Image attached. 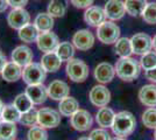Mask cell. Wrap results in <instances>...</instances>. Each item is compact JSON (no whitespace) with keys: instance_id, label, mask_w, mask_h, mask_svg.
<instances>
[{"instance_id":"cell-1","label":"cell","mask_w":156,"mask_h":140,"mask_svg":"<svg viewBox=\"0 0 156 140\" xmlns=\"http://www.w3.org/2000/svg\"><path fill=\"white\" fill-rule=\"evenodd\" d=\"M136 119L128 111H121L115 114L114 121L112 124V131L117 137L126 138L135 131Z\"/></svg>"},{"instance_id":"cell-2","label":"cell","mask_w":156,"mask_h":140,"mask_svg":"<svg viewBox=\"0 0 156 140\" xmlns=\"http://www.w3.org/2000/svg\"><path fill=\"white\" fill-rule=\"evenodd\" d=\"M114 68H115V74L120 80L130 82L139 77L141 66L135 59L129 56V57H120L117 61Z\"/></svg>"},{"instance_id":"cell-3","label":"cell","mask_w":156,"mask_h":140,"mask_svg":"<svg viewBox=\"0 0 156 140\" xmlns=\"http://www.w3.org/2000/svg\"><path fill=\"white\" fill-rule=\"evenodd\" d=\"M65 71L68 77L76 83H82L89 77V67L84 61L79 59H72L66 62Z\"/></svg>"},{"instance_id":"cell-4","label":"cell","mask_w":156,"mask_h":140,"mask_svg":"<svg viewBox=\"0 0 156 140\" xmlns=\"http://www.w3.org/2000/svg\"><path fill=\"white\" fill-rule=\"evenodd\" d=\"M47 77V71L41 66V63L32 62L23 68L22 71V80L27 85L33 84H43Z\"/></svg>"},{"instance_id":"cell-5","label":"cell","mask_w":156,"mask_h":140,"mask_svg":"<svg viewBox=\"0 0 156 140\" xmlns=\"http://www.w3.org/2000/svg\"><path fill=\"white\" fill-rule=\"evenodd\" d=\"M97 38L105 45L115 43L120 39V28L113 21H105L97 28Z\"/></svg>"},{"instance_id":"cell-6","label":"cell","mask_w":156,"mask_h":140,"mask_svg":"<svg viewBox=\"0 0 156 140\" xmlns=\"http://www.w3.org/2000/svg\"><path fill=\"white\" fill-rule=\"evenodd\" d=\"M61 124V113L51 107L37 110V125L43 128H55Z\"/></svg>"},{"instance_id":"cell-7","label":"cell","mask_w":156,"mask_h":140,"mask_svg":"<svg viewBox=\"0 0 156 140\" xmlns=\"http://www.w3.org/2000/svg\"><path fill=\"white\" fill-rule=\"evenodd\" d=\"M7 23L11 28L20 31L22 27L30 23V14L25 8H12L7 15Z\"/></svg>"},{"instance_id":"cell-8","label":"cell","mask_w":156,"mask_h":140,"mask_svg":"<svg viewBox=\"0 0 156 140\" xmlns=\"http://www.w3.org/2000/svg\"><path fill=\"white\" fill-rule=\"evenodd\" d=\"M70 124L76 131L85 132L91 128L93 124V118L89 111L79 109L76 113L70 117Z\"/></svg>"},{"instance_id":"cell-9","label":"cell","mask_w":156,"mask_h":140,"mask_svg":"<svg viewBox=\"0 0 156 140\" xmlns=\"http://www.w3.org/2000/svg\"><path fill=\"white\" fill-rule=\"evenodd\" d=\"M90 102L94 106L97 107H104L107 106V104L111 100V92L104 84H98L92 87L89 93Z\"/></svg>"},{"instance_id":"cell-10","label":"cell","mask_w":156,"mask_h":140,"mask_svg":"<svg viewBox=\"0 0 156 140\" xmlns=\"http://www.w3.org/2000/svg\"><path fill=\"white\" fill-rule=\"evenodd\" d=\"M130 42H132L133 53L136 54V55H144L148 52H150L151 48H153V39L150 38L148 34H135V35L132 36Z\"/></svg>"},{"instance_id":"cell-11","label":"cell","mask_w":156,"mask_h":140,"mask_svg":"<svg viewBox=\"0 0 156 140\" xmlns=\"http://www.w3.org/2000/svg\"><path fill=\"white\" fill-rule=\"evenodd\" d=\"M72 43L75 48L82 52L91 49L94 45V35L89 29H79L72 36Z\"/></svg>"},{"instance_id":"cell-12","label":"cell","mask_w":156,"mask_h":140,"mask_svg":"<svg viewBox=\"0 0 156 140\" xmlns=\"http://www.w3.org/2000/svg\"><path fill=\"white\" fill-rule=\"evenodd\" d=\"M37 48L42 53H51L55 52L57 46L59 45L58 36L52 32H44V33H40L39 38L36 40Z\"/></svg>"},{"instance_id":"cell-13","label":"cell","mask_w":156,"mask_h":140,"mask_svg":"<svg viewBox=\"0 0 156 140\" xmlns=\"http://www.w3.org/2000/svg\"><path fill=\"white\" fill-rule=\"evenodd\" d=\"M47 91H48V97L49 98H51L52 100L61 102L70 95V88L64 81L55 80L47 87Z\"/></svg>"},{"instance_id":"cell-14","label":"cell","mask_w":156,"mask_h":140,"mask_svg":"<svg viewBox=\"0 0 156 140\" xmlns=\"http://www.w3.org/2000/svg\"><path fill=\"white\" fill-rule=\"evenodd\" d=\"M33 57H34L33 50L29 47L23 46V45L15 47L11 54V60L22 68H25L29 63H32Z\"/></svg>"},{"instance_id":"cell-15","label":"cell","mask_w":156,"mask_h":140,"mask_svg":"<svg viewBox=\"0 0 156 140\" xmlns=\"http://www.w3.org/2000/svg\"><path fill=\"white\" fill-rule=\"evenodd\" d=\"M105 14L106 18L111 21H117L124 18L126 14V8H125L124 1L121 0H108L105 4Z\"/></svg>"},{"instance_id":"cell-16","label":"cell","mask_w":156,"mask_h":140,"mask_svg":"<svg viewBox=\"0 0 156 140\" xmlns=\"http://www.w3.org/2000/svg\"><path fill=\"white\" fill-rule=\"evenodd\" d=\"M84 21L92 27H99L106 21L105 9L99 6H91L86 8L84 13Z\"/></svg>"},{"instance_id":"cell-17","label":"cell","mask_w":156,"mask_h":140,"mask_svg":"<svg viewBox=\"0 0 156 140\" xmlns=\"http://www.w3.org/2000/svg\"><path fill=\"white\" fill-rule=\"evenodd\" d=\"M114 76H115V68L107 62L99 63L94 69V78L100 84H106L112 82Z\"/></svg>"},{"instance_id":"cell-18","label":"cell","mask_w":156,"mask_h":140,"mask_svg":"<svg viewBox=\"0 0 156 140\" xmlns=\"http://www.w3.org/2000/svg\"><path fill=\"white\" fill-rule=\"evenodd\" d=\"M27 96L32 99L34 105H41L44 103L48 98V91L47 87L43 84H33V85H27L26 91Z\"/></svg>"},{"instance_id":"cell-19","label":"cell","mask_w":156,"mask_h":140,"mask_svg":"<svg viewBox=\"0 0 156 140\" xmlns=\"http://www.w3.org/2000/svg\"><path fill=\"white\" fill-rule=\"evenodd\" d=\"M22 71H23V68L20 67L19 64H16L13 61H8L1 71V76L4 81L12 83L22 78Z\"/></svg>"},{"instance_id":"cell-20","label":"cell","mask_w":156,"mask_h":140,"mask_svg":"<svg viewBox=\"0 0 156 140\" xmlns=\"http://www.w3.org/2000/svg\"><path fill=\"white\" fill-rule=\"evenodd\" d=\"M139 99L143 105L148 107H156V85H143L139 91Z\"/></svg>"},{"instance_id":"cell-21","label":"cell","mask_w":156,"mask_h":140,"mask_svg":"<svg viewBox=\"0 0 156 140\" xmlns=\"http://www.w3.org/2000/svg\"><path fill=\"white\" fill-rule=\"evenodd\" d=\"M40 63L47 73H56L62 66V60L57 56V54L55 52H51V53L43 54Z\"/></svg>"},{"instance_id":"cell-22","label":"cell","mask_w":156,"mask_h":140,"mask_svg":"<svg viewBox=\"0 0 156 140\" xmlns=\"http://www.w3.org/2000/svg\"><path fill=\"white\" fill-rule=\"evenodd\" d=\"M115 113L111 107H100L96 114V121L101 128L112 127V124L114 121Z\"/></svg>"},{"instance_id":"cell-23","label":"cell","mask_w":156,"mask_h":140,"mask_svg":"<svg viewBox=\"0 0 156 140\" xmlns=\"http://www.w3.org/2000/svg\"><path fill=\"white\" fill-rule=\"evenodd\" d=\"M78 110H79V103L76 98L70 96L62 99L58 104V112L61 113V116H64V117H71Z\"/></svg>"},{"instance_id":"cell-24","label":"cell","mask_w":156,"mask_h":140,"mask_svg":"<svg viewBox=\"0 0 156 140\" xmlns=\"http://www.w3.org/2000/svg\"><path fill=\"white\" fill-rule=\"evenodd\" d=\"M54 18L48 13H39L35 19H34V25L37 28L40 33H44V32H51L54 28Z\"/></svg>"},{"instance_id":"cell-25","label":"cell","mask_w":156,"mask_h":140,"mask_svg":"<svg viewBox=\"0 0 156 140\" xmlns=\"http://www.w3.org/2000/svg\"><path fill=\"white\" fill-rule=\"evenodd\" d=\"M18 34H19V39L22 42L33 43V42H36L40 32L37 31V28L35 27L34 23H28L27 26L22 27Z\"/></svg>"},{"instance_id":"cell-26","label":"cell","mask_w":156,"mask_h":140,"mask_svg":"<svg viewBox=\"0 0 156 140\" xmlns=\"http://www.w3.org/2000/svg\"><path fill=\"white\" fill-rule=\"evenodd\" d=\"M124 4L126 12L132 16L142 15L144 8L148 5L147 0H125Z\"/></svg>"},{"instance_id":"cell-27","label":"cell","mask_w":156,"mask_h":140,"mask_svg":"<svg viewBox=\"0 0 156 140\" xmlns=\"http://www.w3.org/2000/svg\"><path fill=\"white\" fill-rule=\"evenodd\" d=\"M55 53L57 54L59 59L63 61L69 62L70 60L73 59V55H75V46L73 43L69 42V41H63V42H59V45L57 46Z\"/></svg>"},{"instance_id":"cell-28","label":"cell","mask_w":156,"mask_h":140,"mask_svg":"<svg viewBox=\"0 0 156 140\" xmlns=\"http://www.w3.org/2000/svg\"><path fill=\"white\" fill-rule=\"evenodd\" d=\"M68 11V0H50L48 5V13L52 18H62Z\"/></svg>"},{"instance_id":"cell-29","label":"cell","mask_w":156,"mask_h":140,"mask_svg":"<svg viewBox=\"0 0 156 140\" xmlns=\"http://www.w3.org/2000/svg\"><path fill=\"white\" fill-rule=\"evenodd\" d=\"M1 118L4 121H8V123H19L20 118H21V112L16 109V106L12 104H5L2 113H1Z\"/></svg>"},{"instance_id":"cell-30","label":"cell","mask_w":156,"mask_h":140,"mask_svg":"<svg viewBox=\"0 0 156 140\" xmlns=\"http://www.w3.org/2000/svg\"><path fill=\"white\" fill-rule=\"evenodd\" d=\"M114 50H115V53H117L120 57H129L130 54L133 53L130 39L120 38V39L114 43Z\"/></svg>"},{"instance_id":"cell-31","label":"cell","mask_w":156,"mask_h":140,"mask_svg":"<svg viewBox=\"0 0 156 140\" xmlns=\"http://www.w3.org/2000/svg\"><path fill=\"white\" fill-rule=\"evenodd\" d=\"M18 133V128L14 123L1 121L0 123V140H14Z\"/></svg>"},{"instance_id":"cell-32","label":"cell","mask_w":156,"mask_h":140,"mask_svg":"<svg viewBox=\"0 0 156 140\" xmlns=\"http://www.w3.org/2000/svg\"><path fill=\"white\" fill-rule=\"evenodd\" d=\"M13 104L16 106V109L19 110L21 113H25L27 111L34 109V103L32 102V99L27 96L26 92L19 93L13 100Z\"/></svg>"},{"instance_id":"cell-33","label":"cell","mask_w":156,"mask_h":140,"mask_svg":"<svg viewBox=\"0 0 156 140\" xmlns=\"http://www.w3.org/2000/svg\"><path fill=\"white\" fill-rule=\"evenodd\" d=\"M19 123L21 125L29 127V128L33 126H36L37 125V110L32 109L25 113H21V118H20Z\"/></svg>"},{"instance_id":"cell-34","label":"cell","mask_w":156,"mask_h":140,"mask_svg":"<svg viewBox=\"0 0 156 140\" xmlns=\"http://www.w3.org/2000/svg\"><path fill=\"white\" fill-rule=\"evenodd\" d=\"M27 140H48V133L46 128L40 125L33 126L27 132Z\"/></svg>"},{"instance_id":"cell-35","label":"cell","mask_w":156,"mask_h":140,"mask_svg":"<svg viewBox=\"0 0 156 140\" xmlns=\"http://www.w3.org/2000/svg\"><path fill=\"white\" fill-rule=\"evenodd\" d=\"M142 19L149 25H156V2H148L142 13Z\"/></svg>"},{"instance_id":"cell-36","label":"cell","mask_w":156,"mask_h":140,"mask_svg":"<svg viewBox=\"0 0 156 140\" xmlns=\"http://www.w3.org/2000/svg\"><path fill=\"white\" fill-rule=\"evenodd\" d=\"M140 66L146 71L150 70L153 68L156 67V52H148L147 54L142 55L141 60H140Z\"/></svg>"},{"instance_id":"cell-37","label":"cell","mask_w":156,"mask_h":140,"mask_svg":"<svg viewBox=\"0 0 156 140\" xmlns=\"http://www.w3.org/2000/svg\"><path fill=\"white\" fill-rule=\"evenodd\" d=\"M142 123L148 128H156V107H149L143 112Z\"/></svg>"},{"instance_id":"cell-38","label":"cell","mask_w":156,"mask_h":140,"mask_svg":"<svg viewBox=\"0 0 156 140\" xmlns=\"http://www.w3.org/2000/svg\"><path fill=\"white\" fill-rule=\"evenodd\" d=\"M89 138L91 140H111V135L105 128H96L91 131Z\"/></svg>"},{"instance_id":"cell-39","label":"cell","mask_w":156,"mask_h":140,"mask_svg":"<svg viewBox=\"0 0 156 140\" xmlns=\"http://www.w3.org/2000/svg\"><path fill=\"white\" fill-rule=\"evenodd\" d=\"M76 8H89L93 5L94 0H70Z\"/></svg>"},{"instance_id":"cell-40","label":"cell","mask_w":156,"mask_h":140,"mask_svg":"<svg viewBox=\"0 0 156 140\" xmlns=\"http://www.w3.org/2000/svg\"><path fill=\"white\" fill-rule=\"evenodd\" d=\"M29 0H7L9 7L12 8H25Z\"/></svg>"},{"instance_id":"cell-41","label":"cell","mask_w":156,"mask_h":140,"mask_svg":"<svg viewBox=\"0 0 156 140\" xmlns=\"http://www.w3.org/2000/svg\"><path fill=\"white\" fill-rule=\"evenodd\" d=\"M144 75H146V78H147V80H149V81H151V82L156 83V67L153 68V69H150V70H147V71L144 73Z\"/></svg>"},{"instance_id":"cell-42","label":"cell","mask_w":156,"mask_h":140,"mask_svg":"<svg viewBox=\"0 0 156 140\" xmlns=\"http://www.w3.org/2000/svg\"><path fill=\"white\" fill-rule=\"evenodd\" d=\"M7 62H8V61H7L6 55H5V54L0 50V74H1V71H2V69L5 68V66H6Z\"/></svg>"},{"instance_id":"cell-43","label":"cell","mask_w":156,"mask_h":140,"mask_svg":"<svg viewBox=\"0 0 156 140\" xmlns=\"http://www.w3.org/2000/svg\"><path fill=\"white\" fill-rule=\"evenodd\" d=\"M8 7H9V5H8L7 0H0V13L5 12Z\"/></svg>"},{"instance_id":"cell-44","label":"cell","mask_w":156,"mask_h":140,"mask_svg":"<svg viewBox=\"0 0 156 140\" xmlns=\"http://www.w3.org/2000/svg\"><path fill=\"white\" fill-rule=\"evenodd\" d=\"M4 106H5V104L2 103V100L0 99V117H1V113H2V110H4Z\"/></svg>"},{"instance_id":"cell-45","label":"cell","mask_w":156,"mask_h":140,"mask_svg":"<svg viewBox=\"0 0 156 140\" xmlns=\"http://www.w3.org/2000/svg\"><path fill=\"white\" fill-rule=\"evenodd\" d=\"M153 47H154V49H155L156 52V35L154 36V39H153Z\"/></svg>"},{"instance_id":"cell-46","label":"cell","mask_w":156,"mask_h":140,"mask_svg":"<svg viewBox=\"0 0 156 140\" xmlns=\"http://www.w3.org/2000/svg\"><path fill=\"white\" fill-rule=\"evenodd\" d=\"M111 140H127V139H125V138H121V137H115V138H113V139H111Z\"/></svg>"},{"instance_id":"cell-47","label":"cell","mask_w":156,"mask_h":140,"mask_svg":"<svg viewBox=\"0 0 156 140\" xmlns=\"http://www.w3.org/2000/svg\"><path fill=\"white\" fill-rule=\"evenodd\" d=\"M78 140H91V139H90L89 137H80V138H79Z\"/></svg>"},{"instance_id":"cell-48","label":"cell","mask_w":156,"mask_h":140,"mask_svg":"<svg viewBox=\"0 0 156 140\" xmlns=\"http://www.w3.org/2000/svg\"><path fill=\"white\" fill-rule=\"evenodd\" d=\"M154 135H155V140H156V128H155V134H154Z\"/></svg>"},{"instance_id":"cell-49","label":"cell","mask_w":156,"mask_h":140,"mask_svg":"<svg viewBox=\"0 0 156 140\" xmlns=\"http://www.w3.org/2000/svg\"><path fill=\"white\" fill-rule=\"evenodd\" d=\"M1 121H2V118H1V117H0V123H1Z\"/></svg>"},{"instance_id":"cell-50","label":"cell","mask_w":156,"mask_h":140,"mask_svg":"<svg viewBox=\"0 0 156 140\" xmlns=\"http://www.w3.org/2000/svg\"><path fill=\"white\" fill-rule=\"evenodd\" d=\"M14 140H16V139H14Z\"/></svg>"}]
</instances>
